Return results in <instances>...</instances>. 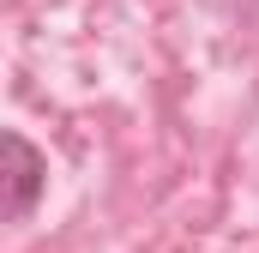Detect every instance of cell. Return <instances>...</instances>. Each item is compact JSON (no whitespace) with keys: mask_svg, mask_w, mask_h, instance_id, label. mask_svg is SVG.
I'll use <instances>...</instances> for the list:
<instances>
[{"mask_svg":"<svg viewBox=\"0 0 259 253\" xmlns=\"http://www.w3.org/2000/svg\"><path fill=\"white\" fill-rule=\"evenodd\" d=\"M42 175H49V169H42V151H36L24 133H0V223L36 211Z\"/></svg>","mask_w":259,"mask_h":253,"instance_id":"6da1fadb","label":"cell"}]
</instances>
